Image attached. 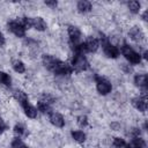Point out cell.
<instances>
[{
  "label": "cell",
  "instance_id": "obj_1",
  "mask_svg": "<svg viewBox=\"0 0 148 148\" xmlns=\"http://www.w3.org/2000/svg\"><path fill=\"white\" fill-rule=\"evenodd\" d=\"M98 40H99V44H102L103 52H104V54H105L108 58L116 59V58L119 57V54H120L119 49H118L116 45L111 44V43L109 42V39H108L104 35H101V38H99Z\"/></svg>",
  "mask_w": 148,
  "mask_h": 148
},
{
  "label": "cell",
  "instance_id": "obj_2",
  "mask_svg": "<svg viewBox=\"0 0 148 148\" xmlns=\"http://www.w3.org/2000/svg\"><path fill=\"white\" fill-rule=\"evenodd\" d=\"M121 52V54L125 57V59L130 62V64H133V65H138L141 62L142 58H141V54L138 53L136 51H134L130 45H127L126 43L123 44L121 49L119 50Z\"/></svg>",
  "mask_w": 148,
  "mask_h": 148
},
{
  "label": "cell",
  "instance_id": "obj_3",
  "mask_svg": "<svg viewBox=\"0 0 148 148\" xmlns=\"http://www.w3.org/2000/svg\"><path fill=\"white\" fill-rule=\"evenodd\" d=\"M71 66H72L74 72L81 73V72H84L89 68V62L83 54H74L72 58Z\"/></svg>",
  "mask_w": 148,
  "mask_h": 148
},
{
  "label": "cell",
  "instance_id": "obj_4",
  "mask_svg": "<svg viewBox=\"0 0 148 148\" xmlns=\"http://www.w3.org/2000/svg\"><path fill=\"white\" fill-rule=\"evenodd\" d=\"M95 81H96V89L101 95H108L109 92H111L112 84L108 79L96 75L95 76Z\"/></svg>",
  "mask_w": 148,
  "mask_h": 148
},
{
  "label": "cell",
  "instance_id": "obj_5",
  "mask_svg": "<svg viewBox=\"0 0 148 148\" xmlns=\"http://www.w3.org/2000/svg\"><path fill=\"white\" fill-rule=\"evenodd\" d=\"M56 75H59V76H67V75H71L73 73V68L69 64L65 62V61H61L58 59L53 71H52Z\"/></svg>",
  "mask_w": 148,
  "mask_h": 148
},
{
  "label": "cell",
  "instance_id": "obj_6",
  "mask_svg": "<svg viewBox=\"0 0 148 148\" xmlns=\"http://www.w3.org/2000/svg\"><path fill=\"white\" fill-rule=\"evenodd\" d=\"M7 29L14 34L16 37H24L25 36V29L22 27V24L17 21H9L7 23Z\"/></svg>",
  "mask_w": 148,
  "mask_h": 148
},
{
  "label": "cell",
  "instance_id": "obj_7",
  "mask_svg": "<svg viewBox=\"0 0 148 148\" xmlns=\"http://www.w3.org/2000/svg\"><path fill=\"white\" fill-rule=\"evenodd\" d=\"M49 120L52 125H54L56 127H64L65 126V119L64 117L58 113V112H54V111H51L49 113Z\"/></svg>",
  "mask_w": 148,
  "mask_h": 148
},
{
  "label": "cell",
  "instance_id": "obj_8",
  "mask_svg": "<svg viewBox=\"0 0 148 148\" xmlns=\"http://www.w3.org/2000/svg\"><path fill=\"white\" fill-rule=\"evenodd\" d=\"M131 103L140 112H146V110H147V98L146 97H142V96L134 97V98H132Z\"/></svg>",
  "mask_w": 148,
  "mask_h": 148
},
{
  "label": "cell",
  "instance_id": "obj_9",
  "mask_svg": "<svg viewBox=\"0 0 148 148\" xmlns=\"http://www.w3.org/2000/svg\"><path fill=\"white\" fill-rule=\"evenodd\" d=\"M67 32H68V36H69V42L71 44H74V43H79L80 38H81V30L75 27V25H69L68 29H67Z\"/></svg>",
  "mask_w": 148,
  "mask_h": 148
},
{
  "label": "cell",
  "instance_id": "obj_10",
  "mask_svg": "<svg viewBox=\"0 0 148 148\" xmlns=\"http://www.w3.org/2000/svg\"><path fill=\"white\" fill-rule=\"evenodd\" d=\"M128 36H130V38H131L132 40H134V42H141V40L145 39V34H143V31H142L139 27H133V28H131L130 31H128Z\"/></svg>",
  "mask_w": 148,
  "mask_h": 148
},
{
  "label": "cell",
  "instance_id": "obj_11",
  "mask_svg": "<svg viewBox=\"0 0 148 148\" xmlns=\"http://www.w3.org/2000/svg\"><path fill=\"white\" fill-rule=\"evenodd\" d=\"M21 106L23 108L24 114H25L28 118H31V119H34V118H36V117H37V113H38V110H37V108H36V106H34L32 104H30L29 102H25V103H23Z\"/></svg>",
  "mask_w": 148,
  "mask_h": 148
},
{
  "label": "cell",
  "instance_id": "obj_12",
  "mask_svg": "<svg viewBox=\"0 0 148 148\" xmlns=\"http://www.w3.org/2000/svg\"><path fill=\"white\" fill-rule=\"evenodd\" d=\"M84 45L88 52H96L99 47V40L96 37H88L84 42Z\"/></svg>",
  "mask_w": 148,
  "mask_h": 148
},
{
  "label": "cell",
  "instance_id": "obj_13",
  "mask_svg": "<svg viewBox=\"0 0 148 148\" xmlns=\"http://www.w3.org/2000/svg\"><path fill=\"white\" fill-rule=\"evenodd\" d=\"M57 61H58V59L54 58V57L51 56V54H43V57H42V62H43V65H44L49 71H51V72L53 71V68H54Z\"/></svg>",
  "mask_w": 148,
  "mask_h": 148
},
{
  "label": "cell",
  "instance_id": "obj_14",
  "mask_svg": "<svg viewBox=\"0 0 148 148\" xmlns=\"http://www.w3.org/2000/svg\"><path fill=\"white\" fill-rule=\"evenodd\" d=\"M134 84L136 87H139L140 89L147 88V84H148L147 74H135V76H134Z\"/></svg>",
  "mask_w": 148,
  "mask_h": 148
},
{
  "label": "cell",
  "instance_id": "obj_15",
  "mask_svg": "<svg viewBox=\"0 0 148 148\" xmlns=\"http://www.w3.org/2000/svg\"><path fill=\"white\" fill-rule=\"evenodd\" d=\"M76 8L80 13H89L91 9H92V5L90 1H87V0H80L77 3H76Z\"/></svg>",
  "mask_w": 148,
  "mask_h": 148
},
{
  "label": "cell",
  "instance_id": "obj_16",
  "mask_svg": "<svg viewBox=\"0 0 148 148\" xmlns=\"http://www.w3.org/2000/svg\"><path fill=\"white\" fill-rule=\"evenodd\" d=\"M32 28H35L38 31H45L47 24L42 17H32Z\"/></svg>",
  "mask_w": 148,
  "mask_h": 148
},
{
  "label": "cell",
  "instance_id": "obj_17",
  "mask_svg": "<svg viewBox=\"0 0 148 148\" xmlns=\"http://www.w3.org/2000/svg\"><path fill=\"white\" fill-rule=\"evenodd\" d=\"M12 67L18 74H22V73L25 72V65H24V62L21 61V60H18V59H15V60L12 61Z\"/></svg>",
  "mask_w": 148,
  "mask_h": 148
},
{
  "label": "cell",
  "instance_id": "obj_18",
  "mask_svg": "<svg viewBox=\"0 0 148 148\" xmlns=\"http://www.w3.org/2000/svg\"><path fill=\"white\" fill-rule=\"evenodd\" d=\"M71 135H72V138L76 141V142H79V143H83L84 141H86V133L83 132V131H72L71 132Z\"/></svg>",
  "mask_w": 148,
  "mask_h": 148
},
{
  "label": "cell",
  "instance_id": "obj_19",
  "mask_svg": "<svg viewBox=\"0 0 148 148\" xmlns=\"http://www.w3.org/2000/svg\"><path fill=\"white\" fill-rule=\"evenodd\" d=\"M14 97H15V99L22 105L23 103H25V102H29V98H28V95L24 92V91H22V90H16L15 92H14Z\"/></svg>",
  "mask_w": 148,
  "mask_h": 148
},
{
  "label": "cell",
  "instance_id": "obj_20",
  "mask_svg": "<svg viewBox=\"0 0 148 148\" xmlns=\"http://www.w3.org/2000/svg\"><path fill=\"white\" fill-rule=\"evenodd\" d=\"M37 110L38 111H40L42 113H50L51 111H52V109H51V105L50 104H47L46 102H44V101H39V102H37Z\"/></svg>",
  "mask_w": 148,
  "mask_h": 148
},
{
  "label": "cell",
  "instance_id": "obj_21",
  "mask_svg": "<svg viewBox=\"0 0 148 148\" xmlns=\"http://www.w3.org/2000/svg\"><path fill=\"white\" fill-rule=\"evenodd\" d=\"M131 143H132V146H133L134 148H147L146 141H145L142 138H140V136H134V138L132 139Z\"/></svg>",
  "mask_w": 148,
  "mask_h": 148
},
{
  "label": "cell",
  "instance_id": "obj_22",
  "mask_svg": "<svg viewBox=\"0 0 148 148\" xmlns=\"http://www.w3.org/2000/svg\"><path fill=\"white\" fill-rule=\"evenodd\" d=\"M127 7L128 9L133 13V14H139L140 12V8H141V3L139 1H135V0H132L130 2H127Z\"/></svg>",
  "mask_w": 148,
  "mask_h": 148
},
{
  "label": "cell",
  "instance_id": "obj_23",
  "mask_svg": "<svg viewBox=\"0 0 148 148\" xmlns=\"http://www.w3.org/2000/svg\"><path fill=\"white\" fill-rule=\"evenodd\" d=\"M14 133L17 135V138H21V136H25L27 135V128L24 127V125L22 124H16L14 126Z\"/></svg>",
  "mask_w": 148,
  "mask_h": 148
},
{
  "label": "cell",
  "instance_id": "obj_24",
  "mask_svg": "<svg viewBox=\"0 0 148 148\" xmlns=\"http://www.w3.org/2000/svg\"><path fill=\"white\" fill-rule=\"evenodd\" d=\"M0 83L6 87H10L12 77L9 76V74H7L6 72H0Z\"/></svg>",
  "mask_w": 148,
  "mask_h": 148
},
{
  "label": "cell",
  "instance_id": "obj_25",
  "mask_svg": "<svg viewBox=\"0 0 148 148\" xmlns=\"http://www.w3.org/2000/svg\"><path fill=\"white\" fill-rule=\"evenodd\" d=\"M18 22L22 24V27H23L25 30L32 28V17H27V16H24V17H21V18L18 20Z\"/></svg>",
  "mask_w": 148,
  "mask_h": 148
},
{
  "label": "cell",
  "instance_id": "obj_26",
  "mask_svg": "<svg viewBox=\"0 0 148 148\" xmlns=\"http://www.w3.org/2000/svg\"><path fill=\"white\" fill-rule=\"evenodd\" d=\"M10 147L12 148H29L20 138H14L10 143Z\"/></svg>",
  "mask_w": 148,
  "mask_h": 148
},
{
  "label": "cell",
  "instance_id": "obj_27",
  "mask_svg": "<svg viewBox=\"0 0 148 148\" xmlns=\"http://www.w3.org/2000/svg\"><path fill=\"white\" fill-rule=\"evenodd\" d=\"M113 146L116 147V148H126V141L123 139V138H119V136H116V138H113Z\"/></svg>",
  "mask_w": 148,
  "mask_h": 148
},
{
  "label": "cell",
  "instance_id": "obj_28",
  "mask_svg": "<svg viewBox=\"0 0 148 148\" xmlns=\"http://www.w3.org/2000/svg\"><path fill=\"white\" fill-rule=\"evenodd\" d=\"M76 123H77V125H79L80 127H86V126L88 125V118H87V116H83V114L79 116Z\"/></svg>",
  "mask_w": 148,
  "mask_h": 148
},
{
  "label": "cell",
  "instance_id": "obj_29",
  "mask_svg": "<svg viewBox=\"0 0 148 148\" xmlns=\"http://www.w3.org/2000/svg\"><path fill=\"white\" fill-rule=\"evenodd\" d=\"M42 101H44V102H46L47 104H53L54 102H56V99H54V97L53 96H51V95H49V94H44L43 95V97H42Z\"/></svg>",
  "mask_w": 148,
  "mask_h": 148
},
{
  "label": "cell",
  "instance_id": "obj_30",
  "mask_svg": "<svg viewBox=\"0 0 148 148\" xmlns=\"http://www.w3.org/2000/svg\"><path fill=\"white\" fill-rule=\"evenodd\" d=\"M8 130V125L5 123V120L0 117V134H2L5 131H7Z\"/></svg>",
  "mask_w": 148,
  "mask_h": 148
},
{
  "label": "cell",
  "instance_id": "obj_31",
  "mask_svg": "<svg viewBox=\"0 0 148 148\" xmlns=\"http://www.w3.org/2000/svg\"><path fill=\"white\" fill-rule=\"evenodd\" d=\"M46 6H49V7H51V8H56L57 6H58V2L56 1V0H47V1H45L44 2Z\"/></svg>",
  "mask_w": 148,
  "mask_h": 148
},
{
  "label": "cell",
  "instance_id": "obj_32",
  "mask_svg": "<svg viewBox=\"0 0 148 148\" xmlns=\"http://www.w3.org/2000/svg\"><path fill=\"white\" fill-rule=\"evenodd\" d=\"M110 126H111V128H112V130H114V131H118V130L120 128V125H119L118 123H112Z\"/></svg>",
  "mask_w": 148,
  "mask_h": 148
},
{
  "label": "cell",
  "instance_id": "obj_33",
  "mask_svg": "<svg viewBox=\"0 0 148 148\" xmlns=\"http://www.w3.org/2000/svg\"><path fill=\"white\" fill-rule=\"evenodd\" d=\"M5 43H6V40H5V36H3V34L0 31V46H3Z\"/></svg>",
  "mask_w": 148,
  "mask_h": 148
},
{
  "label": "cell",
  "instance_id": "obj_34",
  "mask_svg": "<svg viewBox=\"0 0 148 148\" xmlns=\"http://www.w3.org/2000/svg\"><path fill=\"white\" fill-rule=\"evenodd\" d=\"M142 20L143 21H147V10H145V13L142 14Z\"/></svg>",
  "mask_w": 148,
  "mask_h": 148
},
{
  "label": "cell",
  "instance_id": "obj_35",
  "mask_svg": "<svg viewBox=\"0 0 148 148\" xmlns=\"http://www.w3.org/2000/svg\"><path fill=\"white\" fill-rule=\"evenodd\" d=\"M126 148H134V147H133V146H132V143L130 142V143H127V145H126Z\"/></svg>",
  "mask_w": 148,
  "mask_h": 148
}]
</instances>
